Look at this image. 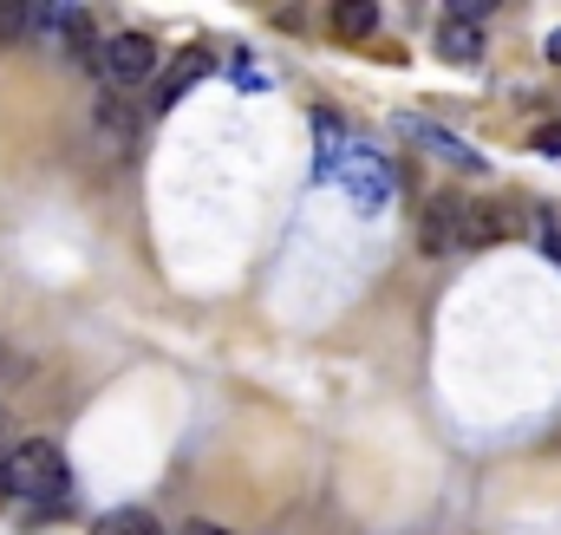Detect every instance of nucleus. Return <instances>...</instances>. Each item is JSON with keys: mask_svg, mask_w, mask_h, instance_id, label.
<instances>
[{"mask_svg": "<svg viewBox=\"0 0 561 535\" xmlns=\"http://www.w3.org/2000/svg\"><path fill=\"white\" fill-rule=\"evenodd\" d=\"M0 497L7 503H26V510H59L72 497V470H66V451L46 444V437H26L0 457Z\"/></svg>", "mask_w": 561, "mask_h": 535, "instance_id": "1", "label": "nucleus"}, {"mask_svg": "<svg viewBox=\"0 0 561 535\" xmlns=\"http://www.w3.org/2000/svg\"><path fill=\"white\" fill-rule=\"evenodd\" d=\"M333 183H340L366 216H379V209L392 203V170H386V157H379L373 144H346V157H340Z\"/></svg>", "mask_w": 561, "mask_h": 535, "instance_id": "2", "label": "nucleus"}, {"mask_svg": "<svg viewBox=\"0 0 561 535\" xmlns=\"http://www.w3.org/2000/svg\"><path fill=\"white\" fill-rule=\"evenodd\" d=\"M157 72V39L150 33H112L105 39V79L112 86H144Z\"/></svg>", "mask_w": 561, "mask_h": 535, "instance_id": "3", "label": "nucleus"}, {"mask_svg": "<svg viewBox=\"0 0 561 535\" xmlns=\"http://www.w3.org/2000/svg\"><path fill=\"white\" fill-rule=\"evenodd\" d=\"M399 132L412 137V144H424V150H431V157H444V163H457V170H470V177H477V170H483V157H477V150H470V144H463V137L437 132V125H424V118H399Z\"/></svg>", "mask_w": 561, "mask_h": 535, "instance_id": "4", "label": "nucleus"}, {"mask_svg": "<svg viewBox=\"0 0 561 535\" xmlns=\"http://www.w3.org/2000/svg\"><path fill=\"white\" fill-rule=\"evenodd\" d=\"M463 209H470V203H457V196H437V203L424 209V249H431V255H450V249H457Z\"/></svg>", "mask_w": 561, "mask_h": 535, "instance_id": "5", "label": "nucleus"}, {"mask_svg": "<svg viewBox=\"0 0 561 535\" xmlns=\"http://www.w3.org/2000/svg\"><path fill=\"white\" fill-rule=\"evenodd\" d=\"M437 53H444L450 66H477V59H483V26H477V20H444V26H437Z\"/></svg>", "mask_w": 561, "mask_h": 535, "instance_id": "6", "label": "nucleus"}, {"mask_svg": "<svg viewBox=\"0 0 561 535\" xmlns=\"http://www.w3.org/2000/svg\"><path fill=\"white\" fill-rule=\"evenodd\" d=\"M510 236V216H496L490 203H470L463 209V236H457V249H490V242H503Z\"/></svg>", "mask_w": 561, "mask_h": 535, "instance_id": "7", "label": "nucleus"}, {"mask_svg": "<svg viewBox=\"0 0 561 535\" xmlns=\"http://www.w3.org/2000/svg\"><path fill=\"white\" fill-rule=\"evenodd\" d=\"M373 26H379V7H373V0H340V7H333V33H340V39H366Z\"/></svg>", "mask_w": 561, "mask_h": 535, "instance_id": "8", "label": "nucleus"}, {"mask_svg": "<svg viewBox=\"0 0 561 535\" xmlns=\"http://www.w3.org/2000/svg\"><path fill=\"white\" fill-rule=\"evenodd\" d=\"M92 535H163V523H157L150 510H105V516L92 523Z\"/></svg>", "mask_w": 561, "mask_h": 535, "instance_id": "9", "label": "nucleus"}, {"mask_svg": "<svg viewBox=\"0 0 561 535\" xmlns=\"http://www.w3.org/2000/svg\"><path fill=\"white\" fill-rule=\"evenodd\" d=\"M203 72H209V53L196 46V53H190V59H183V66H176L170 79H163V92H157V112H163V105H176V99H183V92H190V86H196Z\"/></svg>", "mask_w": 561, "mask_h": 535, "instance_id": "10", "label": "nucleus"}, {"mask_svg": "<svg viewBox=\"0 0 561 535\" xmlns=\"http://www.w3.org/2000/svg\"><path fill=\"white\" fill-rule=\"evenodd\" d=\"M99 132L112 137V150H131V112H125V99H99Z\"/></svg>", "mask_w": 561, "mask_h": 535, "instance_id": "11", "label": "nucleus"}, {"mask_svg": "<svg viewBox=\"0 0 561 535\" xmlns=\"http://www.w3.org/2000/svg\"><path fill=\"white\" fill-rule=\"evenodd\" d=\"M26 20H33L26 7H0V33H7V39H13V33H26Z\"/></svg>", "mask_w": 561, "mask_h": 535, "instance_id": "12", "label": "nucleus"}, {"mask_svg": "<svg viewBox=\"0 0 561 535\" xmlns=\"http://www.w3.org/2000/svg\"><path fill=\"white\" fill-rule=\"evenodd\" d=\"M536 150H561V125H542L536 132Z\"/></svg>", "mask_w": 561, "mask_h": 535, "instance_id": "13", "label": "nucleus"}, {"mask_svg": "<svg viewBox=\"0 0 561 535\" xmlns=\"http://www.w3.org/2000/svg\"><path fill=\"white\" fill-rule=\"evenodd\" d=\"M183 535H229V530H222V523H203V516H196V523H183Z\"/></svg>", "mask_w": 561, "mask_h": 535, "instance_id": "14", "label": "nucleus"}, {"mask_svg": "<svg viewBox=\"0 0 561 535\" xmlns=\"http://www.w3.org/2000/svg\"><path fill=\"white\" fill-rule=\"evenodd\" d=\"M549 59H556V66H561V26H556V33H549Z\"/></svg>", "mask_w": 561, "mask_h": 535, "instance_id": "15", "label": "nucleus"}, {"mask_svg": "<svg viewBox=\"0 0 561 535\" xmlns=\"http://www.w3.org/2000/svg\"><path fill=\"white\" fill-rule=\"evenodd\" d=\"M549 255H556V262H561V236H556V229H549Z\"/></svg>", "mask_w": 561, "mask_h": 535, "instance_id": "16", "label": "nucleus"}, {"mask_svg": "<svg viewBox=\"0 0 561 535\" xmlns=\"http://www.w3.org/2000/svg\"><path fill=\"white\" fill-rule=\"evenodd\" d=\"M0 437H7V418H0Z\"/></svg>", "mask_w": 561, "mask_h": 535, "instance_id": "17", "label": "nucleus"}]
</instances>
